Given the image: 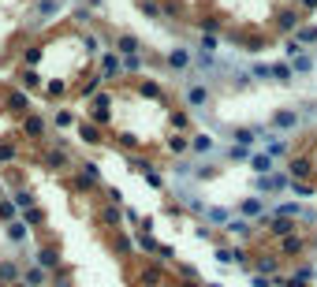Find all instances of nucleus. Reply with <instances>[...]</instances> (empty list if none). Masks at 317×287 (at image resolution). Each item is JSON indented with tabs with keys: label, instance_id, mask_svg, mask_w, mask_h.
Listing matches in <instances>:
<instances>
[{
	"label": "nucleus",
	"instance_id": "f257e3e1",
	"mask_svg": "<svg viewBox=\"0 0 317 287\" xmlns=\"http://www.w3.org/2000/svg\"><path fill=\"white\" fill-rule=\"evenodd\" d=\"M265 228L273 231L276 239H287V235H295V220L291 216H276V220H269Z\"/></svg>",
	"mask_w": 317,
	"mask_h": 287
},
{
	"label": "nucleus",
	"instance_id": "f03ea898",
	"mask_svg": "<svg viewBox=\"0 0 317 287\" xmlns=\"http://www.w3.org/2000/svg\"><path fill=\"white\" fill-rule=\"evenodd\" d=\"M116 49H119V56H138L142 45H138V37H134V34H119L116 37Z\"/></svg>",
	"mask_w": 317,
	"mask_h": 287
},
{
	"label": "nucleus",
	"instance_id": "7ed1b4c3",
	"mask_svg": "<svg viewBox=\"0 0 317 287\" xmlns=\"http://www.w3.org/2000/svg\"><path fill=\"white\" fill-rule=\"evenodd\" d=\"M45 127H49V123H45L41 116H26V123H23V135H26V138H45Z\"/></svg>",
	"mask_w": 317,
	"mask_h": 287
},
{
	"label": "nucleus",
	"instance_id": "20e7f679",
	"mask_svg": "<svg viewBox=\"0 0 317 287\" xmlns=\"http://www.w3.org/2000/svg\"><path fill=\"white\" fill-rule=\"evenodd\" d=\"M299 11H291V8H284L280 15H276V30H299Z\"/></svg>",
	"mask_w": 317,
	"mask_h": 287
},
{
	"label": "nucleus",
	"instance_id": "39448f33",
	"mask_svg": "<svg viewBox=\"0 0 317 287\" xmlns=\"http://www.w3.org/2000/svg\"><path fill=\"white\" fill-rule=\"evenodd\" d=\"M38 265H41V269H56L60 265V250L56 246H41V250H38Z\"/></svg>",
	"mask_w": 317,
	"mask_h": 287
},
{
	"label": "nucleus",
	"instance_id": "423d86ee",
	"mask_svg": "<svg viewBox=\"0 0 317 287\" xmlns=\"http://www.w3.org/2000/svg\"><path fill=\"white\" fill-rule=\"evenodd\" d=\"M310 168H314V161H306V157H291L287 176H291V179H302V176H310Z\"/></svg>",
	"mask_w": 317,
	"mask_h": 287
},
{
	"label": "nucleus",
	"instance_id": "0eeeda50",
	"mask_svg": "<svg viewBox=\"0 0 317 287\" xmlns=\"http://www.w3.org/2000/svg\"><path fill=\"white\" fill-rule=\"evenodd\" d=\"M45 280H49V276H45L41 265H30V269L23 272V284H26V287H45Z\"/></svg>",
	"mask_w": 317,
	"mask_h": 287
},
{
	"label": "nucleus",
	"instance_id": "6e6552de",
	"mask_svg": "<svg viewBox=\"0 0 317 287\" xmlns=\"http://www.w3.org/2000/svg\"><path fill=\"white\" fill-rule=\"evenodd\" d=\"M45 164H49V168H67V149H64V145L49 149V153H45Z\"/></svg>",
	"mask_w": 317,
	"mask_h": 287
},
{
	"label": "nucleus",
	"instance_id": "1a4fd4ad",
	"mask_svg": "<svg viewBox=\"0 0 317 287\" xmlns=\"http://www.w3.org/2000/svg\"><path fill=\"white\" fill-rule=\"evenodd\" d=\"M205 101H209L205 86H191V90H187V105H191V108H201Z\"/></svg>",
	"mask_w": 317,
	"mask_h": 287
},
{
	"label": "nucleus",
	"instance_id": "9d476101",
	"mask_svg": "<svg viewBox=\"0 0 317 287\" xmlns=\"http://www.w3.org/2000/svg\"><path fill=\"white\" fill-rule=\"evenodd\" d=\"M187 64H191V56H187L183 49H172V52H168V68H172V71H183Z\"/></svg>",
	"mask_w": 317,
	"mask_h": 287
},
{
	"label": "nucleus",
	"instance_id": "9b49d317",
	"mask_svg": "<svg viewBox=\"0 0 317 287\" xmlns=\"http://www.w3.org/2000/svg\"><path fill=\"white\" fill-rule=\"evenodd\" d=\"M101 71H105V78H116L119 71H123V60H116V56H105V60H101Z\"/></svg>",
	"mask_w": 317,
	"mask_h": 287
},
{
	"label": "nucleus",
	"instance_id": "f8f14e48",
	"mask_svg": "<svg viewBox=\"0 0 317 287\" xmlns=\"http://www.w3.org/2000/svg\"><path fill=\"white\" fill-rule=\"evenodd\" d=\"M295 123H299V116H295V112H276V116H273V127H284V131H291Z\"/></svg>",
	"mask_w": 317,
	"mask_h": 287
},
{
	"label": "nucleus",
	"instance_id": "ddd939ff",
	"mask_svg": "<svg viewBox=\"0 0 317 287\" xmlns=\"http://www.w3.org/2000/svg\"><path fill=\"white\" fill-rule=\"evenodd\" d=\"M79 138H82V142H93V145H97V142H101V131H97L93 123H82V127H79Z\"/></svg>",
	"mask_w": 317,
	"mask_h": 287
},
{
	"label": "nucleus",
	"instance_id": "4468645a",
	"mask_svg": "<svg viewBox=\"0 0 317 287\" xmlns=\"http://www.w3.org/2000/svg\"><path fill=\"white\" fill-rule=\"evenodd\" d=\"M19 276H23V272H19L11 261H0V284H4V280H11V284H15Z\"/></svg>",
	"mask_w": 317,
	"mask_h": 287
},
{
	"label": "nucleus",
	"instance_id": "2eb2a0df",
	"mask_svg": "<svg viewBox=\"0 0 317 287\" xmlns=\"http://www.w3.org/2000/svg\"><path fill=\"white\" fill-rule=\"evenodd\" d=\"M254 172L269 176V172H273V157H269V153H258V157H254Z\"/></svg>",
	"mask_w": 317,
	"mask_h": 287
},
{
	"label": "nucleus",
	"instance_id": "dca6fc26",
	"mask_svg": "<svg viewBox=\"0 0 317 287\" xmlns=\"http://www.w3.org/2000/svg\"><path fill=\"white\" fill-rule=\"evenodd\" d=\"M101 220H105V224H109V228H116L119 220H123V213H119L116 205H109V209H101Z\"/></svg>",
	"mask_w": 317,
	"mask_h": 287
},
{
	"label": "nucleus",
	"instance_id": "f3484780",
	"mask_svg": "<svg viewBox=\"0 0 317 287\" xmlns=\"http://www.w3.org/2000/svg\"><path fill=\"white\" fill-rule=\"evenodd\" d=\"M138 90H142V97H153V101H164V90H160L157 82H142Z\"/></svg>",
	"mask_w": 317,
	"mask_h": 287
},
{
	"label": "nucleus",
	"instance_id": "a211bd4d",
	"mask_svg": "<svg viewBox=\"0 0 317 287\" xmlns=\"http://www.w3.org/2000/svg\"><path fill=\"white\" fill-rule=\"evenodd\" d=\"M287 190H291V194H299V198H310V194H314V186L302 183V179H291V186H287Z\"/></svg>",
	"mask_w": 317,
	"mask_h": 287
},
{
	"label": "nucleus",
	"instance_id": "6ab92c4d",
	"mask_svg": "<svg viewBox=\"0 0 317 287\" xmlns=\"http://www.w3.org/2000/svg\"><path fill=\"white\" fill-rule=\"evenodd\" d=\"M291 71L306 75V71H314V60H310V56H295V60H291Z\"/></svg>",
	"mask_w": 317,
	"mask_h": 287
},
{
	"label": "nucleus",
	"instance_id": "aec40b11",
	"mask_svg": "<svg viewBox=\"0 0 317 287\" xmlns=\"http://www.w3.org/2000/svg\"><path fill=\"white\" fill-rule=\"evenodd\" d=\"M8 108H15V112H23V108H26V93H19V90H11V93H8Z\"/></svg>",
	"mask_w": 317,
	"mask_h": 287
},
{
	"label": "nucleus",
	"instance_id": "412c9836",
	"mask_svg": "<svg viewBox=\"0 0 317 287\" xmlns=\"http://www.w3.org/2000/svg\"><path fill=\"white\" fill-rule=\"evenodd\" d=\"M23 86H26V90H38V86H41V75H38V71H23Z\"/></svg>",
	"mask_w": 317,
	"mask_h": 287
},
{
	"label": "nucleus",
	"instance_id": "4be33fe9",
	"mask_svg": "<svg viewBox=\"0 0 317 287\" xmlns=\"http://www.w3.org/2000/svg\"><path fill=\"white\" fill-rule=\"evenodd\" d=\"M261 213V202L258 198H246V202H242V216H258Z\"/></svg>",
	"mask_w": 317,
	"mask_h": 287
},
{
	"label": "nucleus",
	"instance_id": "5701e85b",
	"mask_svg": "<svg viewBox=\"0 0 317 287\" xmlns=\"http://www.w3.org/2000/svg\"><path fill=\"white\" fill-rule=\"evenodd\" d=\"M273 78L276 82H287V78H291V68H287V64H273Z\"/></svg>",
	"mask_w": 317,
	"mask_h": 287
},
{
	"label": "nucleus",
	"instance_id": "b1692460",
	"mask_svg": "<svg viewBox=\"0 0 317 287\" xmlns=\"http://www.w3.org/2000/svg\"><path fill=\"white\" fill-rule=\"evenodd\" d=\"M138 8H142L146 15H150V19H160V4H157V0H142Z\"/></svg>",
	"mask_w": 317,
	"mask_h": 287
},
{
	"label": "nucleus",
	"instance_id": "393cba45",
	"mask_svg": "<svg viewBox=\"0 0 317 287\" xmlns=\"http://www.w3.org/2000/svg\"><path fill=\"white\" fill-rule=\"evenodd\" d=\"M8 239H11V243H23V239H26V224H11V228H8Z\"/></svg>",
	"mask_w": 317,
	"mask_h": 287
},
{
	"label": "nucleus",
	"instance_id": "a878e982",
	"mask_svg": "<svg viewBox=\"0 0 317 287\" xmlns=\"http://www.w3.org/2000/svg\"><path fill=\"white\" fill-rule=\"evenodd\" d=\"M299 250H302V239L299 235H287L284 239V253H299Z\"/></svg>",
	"mask_w": 317,
	"mask_h": 287
},
{
	"label": "nucleus",
	"instance_id": "bb28decb",
	"mask_svg": "<svg viewBox=\"0 0 317 287\" xmlns=\"http://www.w3.org/2000/svg\"><path fill=\"white\" fill-rule=\"evenodd\" d=\"M235 142H239V145H250L254 142V131H250V127H239V131H235Z\"/></svg>",
	"mask_w": 317,
	"mask_h": 287
},
{
	"label": "nucleus",
	"instance_id": "cd10ccee",
	"mask_svg": "<svg viewBox=\"0 0 317 287\" xmlns=\"http://www.w3.org/2000/svg\"><path fill=\"white\" fill-rule=\"evenodd\" d=\"M11 202H15L19 209H30V202H34V198H30V190H15V198H11Z\"/></svg>",
	"mask_w": 317,
	"mask_h": 287
},
{
	"label": "nucleus",
	"instance_id": "c85d7f7f",
	"mask_svg": "<svg viewBox=\"0 0 317 287\" xmlns=\"http://www.w3.org/2000/svg\"><path fill=\"white\" fill-rule=\"evenodd\" d=\"M101 78H105V75H93V78H86V82H82V93H97V90H101Z\"/></svg>",
	"mask_w": 317,
	"mask_h": 287
},
{
	"label": "nucleus",
	"instance_id": "c756f323",
	"mask_svg": "<svg viewBox=\"0 0 317 287\" xmlns=\"http://www.w3.org/2000/svg\"><path fill=\"white\" fill-rule=\"evenodd\" d=\"M41 220H45V213H41V209H26V224H30V228H38Z\"/></svg>",
	"mask_w": 317,
	"mask_h": 287
},
{
	"label": "nucleus",
	"instance_id": "7c9ffc66",
	"mask_svg": "<svg viewBox=\"0 0 317 287\" xmlns=\"http://www.w3.org/2000/svg\"><path fill=\"white\" fill-rule=\"evenodd\" d=\"M299 41L306 45V41H317V30L314 26H299Z\"/></svg>",
	"mask_w": 317,
	"mask_h": 287
},
{
	"label": "nucleus",
	"instance_id": "2f4dec72",
	"mask_svg": "<svg viewBox=\"0 0 317 287\" xmlns=\"http://www.w3.org/2000/svg\"><path fill=\"white\" fill-rule=\"evenodd\" d=\"M15 209H19L15 202H0V220H11V216H15Z\"/></svg>",
	"mask_w": 317,
	"mask_h": 287
},
{
	"label": "nucleus",
	"instance_id": "473e14b6",
	"mask_svg": "<svg viewBox=\"0 0 317 287\" xmlns=\"http://www.w3.org/2000/svg\"><path fill=\"white\" fill-rule=\"evenodd\" d=\"M4 161H15V145H8V142H0V164Z\"/></svg>",
	"mask_w": 317,
	"mask_h": 287
},
{
	"label": "nucleus",
	"instance_id": "72a5a7b5",
	"mask_svg": "<svg viewBox=\"0 0 317 287\" xmlns=\"http://www.w3.org/2000/svg\"><path fill=\"white\" fill-rule=\"evenodd\" d=\"M228 231H232V235H246L250 228H246V220H232V224H228Z\"/></svg>",
	"mask_w": 317,
	"mask_h": 287
},
{
	"label": "nucleus",
	"instance_id": "f704fd0d",
	"mask_svg": "<svg viewBox=\"0 0 317 287\" xmlns=\"http://www.w3.org/2000/svg\"><path fill=\"white\" fill-rule=\"evenodd\" d=\"M164 11L172 19H179V11H183V4H179V0H164Z\"/></svg>",
	"mask_w": 317,
	"mask_h": 287
},
{
	"label": "nucleus",
	"instance_id": "c9c22d12",
	"mask_svg": "<svg viewBox=\"0 0 317 287\" xmlns=\"http://www.w3.org/2000/svg\"><path fill=\"white\" fill-rule=\"evenodd\" d=\"M119 60H123V71H138V68H142V60H138V56H119Z\"/></svg>",
	"mask_w": 317,
	"mask_h": 287
},
{
	"label": "nucleus",
	"instance_id": "e433bc0d",
	"mask_svg": "<svg viewBox=\"0 0 317 287\" xmlns=\"http://www.w3.org/2000/svg\"><path fill=\"white\" fill-rule=\"evenodd\" d=\"M52 123H56V127H71V123H75V116H71V112H56Z\"/></svg>",
	"mask_w": 317,
	"mask_h": 287
},
{
	"label": "nucleus",
	"instance_id": "4c0bfd02",
	"mask_svg": "<svg viewBox=\"0 0 317 287\" xmlns=\"http://www.w3.org/2000/svg\"><path fill=\"white\" fill-rule=\"evenodd\" d=\"M258 269H261V276H265V272H273V269H276V257H261Z\"/></svg>",
	"mask_w": 317,
	"mask_h": 287
},
{
	"label": "nucleus",
	"instance_id": "58836bf2",
	"mask_svg": "<svg viewBox=\"0 0 317 287\" xmlns=\"http://www.w3.org/2000/svg\"><path fill=\"white\" fill-rule=\"evenodd\" d=\"M254 75H258V78H273V68H269V64H258V68H254Z\"/></svg>",
	"mask_w": 317,
	"mask_h": 287
},
{
	"label": "nucleus",
	"instance_id": "ea45409f",
	"mask_svg": "<svg viewBox=\"0 0 317 287\" xmlns=\"http://www.w3.org/2000/svg\"><path fill=\"white\" fill-rule=\"evenodd\" d=\"M209 145H213V142H209V138H205V135H198V138H194V149H198V153H205V149H209Z\"/></svg>",
	"mask_w": 317,
	"mask_h": 287
},
{
	"label": "nucleus",
	"instance_id": "a19ab883",
	"mask_svg": "<svg viewBox=\"0 0 317 287\" xmlns=\"http://www.w3.org/2000/svg\"><path fill=\"white\" fill-rule=\"evenodd\" d=\"M38 60H41V49H38V45H34V49H26V64H38Z\"/></svg>",
	"mask_w": 317,
	"mask_h": 287
},
{
	"label": "nucleus",
	"instance_id": "79ce46f5",
	"mask_svg": "<svg viewBox=\"0 0 317 287\" xmlns=\"http://www.w3.org/2000/svg\"><path fill=\"white\" fill-rule=\"evenodd\" d=\"M217 45H220V41H217V37H209V34H205V37H201V49H205V52H213V49H217Z\"/></svg>",
	"mask_w": 317,
	"mask_h": 287
},
{
	"label": "nucleus",
	"instance_id": "37998d69",
	"mask_svg": "<svg viewBox=\"0 0 317 287\" xmlns=\"http://www.w3.org/2000/svg\"><path fill=\"white\" fill-rule=\"evenodd\" d=\"M254 287H276V284H273L269 276H261V272H258V276H254Z\"/></svg>",
	"mask_w": 317,
	"mask_h": 287
},
{
	"label": "nucleus",
	"instance_id": "c03bdc74",
	"mask_svg": "<svg viewBox=\"0 0 317 287\" xmlns=\"http://www.w3.org/2000/svg\"><path fill=\"white\" fill-rule=\"evenodd\" d=\"M75 23H82V26H86V23H90V11H86V8H79V11H75Z\"/></svg>",
	"mask_w": 317,
	"mask_h": 287
},
{
	"label": "nucleus",
	"instance_id": "a18cd8bd",
	"mask_svg": "<svg viewBox=\"0 0 317 287\" xmlns=\"http://www.w3.org/2000/svg\"><path fill=\"white\" fill-rule=\"evenodd\" d=\"M183 287H198V284H183Z\"/></svg>",
	"mask_w": 317,
	"mask_h": 287
},
{
	"label": "nucleus",
	"instance_id": "49530a36",
	"mask_svg": "<svg viewBox=\"0 0 317 287\" xmlns=\"http://www.w3.org/2000/svg\"><path fill=\"white\" fill-rule=\"evenodd\" d=\"M11 287H26V284H11Z\"/></svg>",
	"mask_w": 317,
	"mask_h": 287
}]
</instances>
